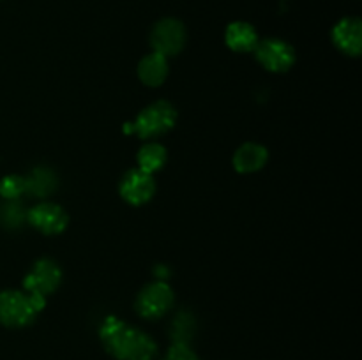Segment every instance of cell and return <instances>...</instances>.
Returning a JSON list of instances; mask_svg holds the SVG:
<instances>
[{
  "label": "cell",
  "mask_w": 362,
  "mask_h": 360,
  "mask_svg": "<svg viewBox=\"0 0 362 360\" xmlns=\"http://www.w3.org/2000/svg\"><path fill=\"white\" fill-rule=\"evenodd\" d=\"M99 335L106 352L117 360H152L158 353V344L151 335L117 318H108Z\"/></svg>",
  "instance_id": "6da1fadb"
},
{
  "label": "cell",
  "mask_w": 362,
  "mask_h": 360,
  "mask_svg": "<svg viewBox=\"0 0 362 360\" xmlns=\"http://www.w3.org/2000/svg\"><path fill=\"white\" fill-rule=\"evenodd\" d=\"M175 120L177 112L168 101H156L136 116L133 129L138 136L147 140V138H156L168 133L173 124H175Z\"/></svg>",
  "instance_id": "7a4b0ae2"
},
{
  "label": "cell",
  "mask_w": 362,
  "mask_h": 360,
  "mask_svg": "<svg viewBox=\"0 0 362 360\" xmlns=\"http://www.w3.org/2000/svg\"><path fill=\"white\" fill-rule=\"evenodd\" d=\"M37 314L35 307L28 295L20 292H2L0 293V323L11 328H20L32 323Z\"/></svg>",
  "instance_id": "3957f363"
},
{
  "label": "cell",
  "mask_w": 362,
  "mask_h": 360,
  "mask_svg": "<svg viewBox=\"0 0 362 360\" xmlns=\"http://www.w3.org/2000/svg\"><path fill=\"white\" fill-rule=\"evenodd\" d=\"M151 44L159 55H177L186 44V28L175 18H165L152 28Z\"/></svg>",
  "instance_id": "277c9868"
},
{
  "label": "cell",
  "mask_w": 362,
  "mask_h": 360,
  "mask_svg": "<svg viewBox=\"0 0 362 360\" xmlns=\"http://www.w3.org/2000/svg\"><path fill=\"white\" fill-rule=\"evenodd\" d=\"M173 306V292L166 282L156 281L145 286L136 300V311L140 316L156 320L161 318Z\"/></svg>",
  "instance_id": "5b68a950"
},
{
  "label": "cell",
  "mask_w": 362,
  "mask_h": 360,
  "mask_svg": "<svg viewBox=\"0 0 362 360\" xmlns=\"http://www.w3.org/2000/svg\"><path fill=\"white\" fill-rule=\"evenodd\" d=\"M255 53L262 66L272 73H285L296 62L293 48L281 39H265V41L258 42Z\"/></svg>",
  "instance_id": "8992f818"
},
{
  "label": "cell",
  "mask_w": 362,
  "mask_h": 360,
  "mask_svg": "<svg viewBox=\"0 0 362 360\" xmlns=\"http://www.w3.org/2000/svg\"><path fill=\"white\" fill-rule=\"evenodd\" d=\"M60 279H62V272H60L59 265L45 258V260H39L34 268L28 272L23 286L28 293H37V295L45 296L59 288Z\"/></svg>",
  "instance_id": "52a82bcc"
},
{
  "label": "cell",
  "mask_w": 362,
  "mask_h": 360,
  "mask_svg": "<svg viewBox=\"0 0 362 360\" xmlns=\"http://www.w3.org/2000/svg\"><path fill=\"white\" fill-rule=\"evenodd\" d=\"M120 196L131 205H144L154 196L156 182L151 173L141 169H129L120 180Z\"/></svg>",
  "instance_id": "ba28073f"
},
{
  "label": "cell",
  "mask_w": 362,
  "mask_h": 360,
  "mask_svg": "<svg viewBox=\"0 0 362 360\" xmlns=\"http://www.w3.org/2000/svg\"><path fill=\"white\" fill-rule=\"evenodd\" d=\"M27 221L45 235H57L66 229L67 214L55 203H41L27 212Z\"/></svg>",
  "instance_id": "9c48e42d"
},
{
  "label": "cell",
  "mask_w": 362,
  "mask_h": 360,
  "mask_svg": "<svg viewBox=\"0 0 362 360\" xmlns=\"http://www.w3.org/2000/svg\"><path fill=\"white\" fill-rule=\"evenodd\" d=\"M332 42L346 55L357 56L362 49V23L359 18H343L332 28Z\"/></svg>",
  "instance_id": "30bf717a"
},
{
  "label": "cell",
  "mask_w": 362,
  "mask_h": 360,
  "mask_svg": "<svg viewBox=\"0 0 362 360\" xmlns=\"http://www.w3.org/2000/svg\"><path fill=\"white\" fill-rule=\"evenodd\" d=\"M25 179V193L30 196L46 198L52 193H55L57 186H59V179H57L55 172L46 166H37L32 169Z\"/></svg>",
  "instance_id": "8fae6325"
},
{
  "label": "cell",
  "mask_w": 362,
  "mask_h": 360,
  "mask_svg": "<svg viewBox=\"0 0 362 360\" xmlns=\"http://www.w3.org/2000/svg\"><path fill=\"white\" fill-rule=\"evenodd\" d=\"M267 159V148L258 143H244L233 155V168L239 173H253L264 168Z\"/></svg>",
  "instance_id": "7c38bea8"
},
{
  "label": "cell",
  "mask_w": 362,
  "mask_h": 360,
  "mask_svg": "<svg viewBox=\"0 0 362 360\" xmlns=\"http://www.w3.org/2000/svg\"><path fill=\"white\" fill-rule=\"evenodd\" d=\"M225 41L230 49L233 52L246 53L257 48L258 44V34L253 28V25L244 23V21H235L230 23L225 32Z\"/></svg>",
  "instance_id": "4fadbf2b"
},
{
  "label": "cell",
  "mask_w": 362,
  "mask_h": 360,
  "mask_svg": "<svg viewBox=\"0 0 362 360\" xmlns=\"http://www.w3.org/2000/svg\"><path fill=\"white\" fill-rule=\"evenodd\" d=\"M138 76L148 87H159L168 76V60L159 53H151L144 56L138 64Z\"/></svg>",
  "instance_id": "5bb4252c"
},
{
  "label": "cell",
  "mask_w": 362,
  "mask_h": 360,
  "mask_svg": "<svg viewBox=\"0 0 362 360\" xmlns=\"http://www.w3.org/2000/svg\"><path fill=\"white\" fill-rule=\"evenodd\" d=\"M166 162V148L159 143H148L138 152V164L145 173H154Z\"/></svg>",
  "instance_id": "9a60e30c"
},
{
  "label": "cell",
  "mask_w": 362,
  "mask_h": 360,
  "mask_svg": "<svg viewBox=\"0 0 362 360\" xmlns=\"http://www.w3.org/2000/svg\"><path fill=\"white\" fill-rule=\"evenodd\" d=\"M25 219H27V214L16 200H7V203L0 207V224L6 226V228H18Z\"/></svg>",
  "instance_id": "2e32d148"
},
{
  "label": "cell",
  "mask_w": 362,
  "mask_h": 360,
  "mask_svg": "<svg viewBox=\"0 0 362 360\" xmlns=\"http://www.w3.org/2000/svg\"><path fill=\"white\" fill-rule=\"evenodd\" d=\"M193 335V318L187 316V314H179L173 321L172 328V337L173 344H187V341Z\"/></svg>",
  "instance_id": "e0dca14e"
},
{
  "label": "cell",
  "mask_w": 362,
  "mask_h": 360,
  "mask_svg": "<svg viewBox=\"0 0 362 360\" xmlns=\"http://www.w3.org/2000/svg\"><path fill=\"white\" fill-rule=\"evenodd\" d=\"M25 193V179L20 175H7L0 180V194L6 200H18Z\"/></svg>",
  "instance_id": "ac0fdd59"
},
{
  "label": "cell",
  "mask_w": 362,
  "mask_h": 360,
  "mask_svg": "<svg viewBox=\"0 0 362 360\" xmlns=\"http://www.w3.org/2000/svg\"><path fill=\"white\" fill-rule=\"evenodd\" d=\"M165 360H200L187 344H173L166 353Z\"/></svg>",
  "instance_id": "d6986e66"
}]
</instances>
